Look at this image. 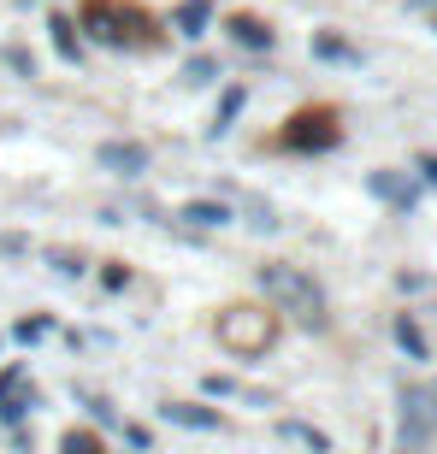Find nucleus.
<instances>
[{"instance_id": "6e6552de", "label": "nucleus", "mask_w": 437, "mask_h": 454, "mask_svg": "<svg viewBox=\"0 0 437 454\" xmlns=\"http://www.w3.org/2000/svg\"><path fill=\"white\" fill-rule=\"evenodd\" d=\"M314 48H320V59H349V48H343V42H331V35H320Z\"/></svg>"}, {"instance_id": "0eeeda50", "label": "nucleus", "mask_w": 437, "mask_h": 454, "mask_svg": "<svg viewBox=\"0 0 437 454\" xmlns=\"http://www.w3.org/2000/svg\"><path fill=\"white\" fill-rule=\"evenodd\" d=\"M171 419H184V425H218V413H202V407H171Z\"/></svg>"}, {"instance_id": "f03ea898", "label": "nucleus", "mask_w": 437, "mask_h": 454, "mask_svg": "<svg viewBox=\"0 0 437 454\" xmlns=\"http://www.w3.org/2000/svg\"><path fill=\"white\" fill-rule=\"evenodd\" d=\"M95 166L113 171V177H142V171L154 166V153L142 148V142H101V148H95Z\"/></svg>"}, {"instance_id": "7ed1b4c3", "label": "nucleus", "mask_w": 437, "mask_h": 454, "mask_svg": "<svg viewBox=\"0 0 437 454\" xmlns=\"http://www.w3.org/2000/svg\"><path fill=\"white\" fill-rule=\"evenodd\" d=\"M242 101H249V89H231V95L218 101V113H213V136H225V130H231V118L242 113Z\"/></svg>"}, {"instance_id": "20e7f679", "label": "nucleus", "mask_w": 437, "mask_h": 454, "mask_svg": "<svg viewBox=\"0 0 437 454\" xmlns=\"http://www.w3.org/2000/svg\"><path fill=\"white\" fill-rule=\"evenodd\" d=\"M184 219H195V224H231V207H218V201H189Z\"/></svg>"}, {"instance_id": "f257e3e1", "label": "nucleus", "mask_w": 437, "mask_h": 454, "mask_svg": "<svg viewBox=\"0 0 437 454\" xmlns=\"http://www.w3.org/2000/svg\"><path fill=\"white\" fill-rule=\"evenodd\" d=\"M260 289H266L272 307L290 313L296 325H307V331H320V325H325V289L314 284L302 266H260Z\"/></svg>"}, {"instance_id": "423d86ee", "label": "nucleus", "mask_w": 437, "mask_h": 454, "mask_svg": "<svg viewBox=\"0 0 437 454\" xmlns=\"http://www.w3.org/2000/svg\"><path fill=\"white\" fill-rule=\"evenodd\" d=\"M231 30H236V42H249V48H266V42H272V35H266V24H260V18H236Z\"/></svg>"}, {"instance_id": "39448f33", "label": "nucleus", "mask_w": 437, "mask_h": 454, "mask_svg": "<svg viewBox=\"0 0 437 454\" xmlns=\"http://www.w3.org/2000/svg\"><path fill=\"white\" fill-rule=\"evenodd\" d=\"M207 18H213V6H207V0H184V6H178V24H184L189 35H202Z\"/></svg>"}]
</instances>
